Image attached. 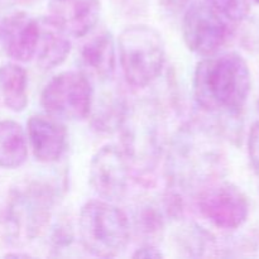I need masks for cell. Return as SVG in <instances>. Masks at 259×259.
<instances>
[{
	"mask_svg": "<svg viewBox=\"0 0 259 259\" xmlns=\"http://www.w3.org/2000/svg\"><path fill=\"white\" fill-rule=\"evenodd\" d=\"M27 139L37 161L53 163L67 148V129L62 120L55 116L35 114L28 120Z\"/></svg>",
	"mask_w": 259,
	"mask_h": 259,
	"instance_id": "8fae6325",
	"label": "cell"
},
{
	"mask_svg": "<svg viewBox=\"0 0 259 259\" xmlns=\"http://www.w3.org/2000/svg\"><path fill=\"white\" fill-rule=\"evenodd\" d=\"M161 3L168 9H181L189 3V0H161Z\"/></svg>",
	"mask_w": 259,
	"mask_h": 259,
	"instance_id": "4316f807",
	"label": "cell"
},
{
	"mask_svg": "<svg viewBox=\"0 0 259 259\" xmlns=\"http://www.w3.org/2000/svg\"><path fill=\"white\" fill-rule=\"evenodd\" d=\"M118 5L125 14H141L142 9L146 8L144 0H118Z\"/></svg>",
	"mask_w": 259,
	"mask_h": 259,
	"instance_id": "484cf974",
	"label": "cell"
},
{
	"mask_svg": "<svg viewBox=\"0 0 259 259\" xmlns=\"http://www.w3.org/2000/svg\"><path fill=\"white\" fill-rule=\"evenodd\" d=\"M3 48L14 62H29L34 58L39 37L38 18L25 12H14L3 19L0 27Z\"/></svg>",
	"mask_w": 259,
	"mask_h": 259,
	"instance_id": "7c38bea8",
	"label": "cell"
},
{
	"mask_svg": "<svg viewBox=\"0 0 259 259\" xmlns=\"http://www.w3.org/2000/svg\"><path fill=\"white\" fill-rule=\"evenodd\" d=\"M0 94L4 104L14 113H20L28 105V73L19 62L0 66Z\"/></svg>",
	"mask_w": 259,
	"mask_h": 259,
	"instance_id": "ac0fdd59",
	"label": "cell"
},
{
	"mask_svg": "<svg viewBox=\"0 0 259 259\" xmlns=\"http://www.w3.org/2000/svg\"><path fill=\"white\" fill-rule=\"evenodd\" d=\"M5 257H15V258H28L30 257V254H28V253H8V254H5Z\"/></svg>",
	"mask_w": 259,
	"mask_h": 259,
	"instance_id": "83f0119b",
	"label": "cell"
},
{
	"mask_svg": "<svg viewBox=\"0 0 259 259\" xmlns=\"http://www.w3.org/2000/svg\"><path fill=\"white\" fill-rule=\"evenodd\" d=\"M93 101V83L81 70L57 73L46 83L40 94L45 113L60 120L78 121L89 118Z\"/></svg>",
	"mask_w": 259,
	"mask_h": 259,
	"instance_id": "52a82bcc",
	"label": "cell"
},
{
	"mask_svg": "<svg viewBox=\"0 0 259 259\" xmlns=\"http://www.w3.org/2000/svg\"><path fill=\"white\" fill-rule=\"evenodd\" d=\"M119 132L129 166L141 172L153 169L164 146V125L157 106L146 100L129 104Z\"/></svg>",
	"mask_w": 259,
	"mask_h": 259,
	"instance_id": "5b68a950",
	"label": "cell"
},
{
	"mask_svg": "<svg viewBox=\"0 0 259 259\" xmlns=\"http://www.w3.org/2000/svg\"><path fill=\"white\" fill-rule=\"evenodd\" d=\"M242 45L249 52L259 51V20H249L244 28L242 37Z\"/></svg>",
	"mask_w": 259,
	"mask_h": 259,
	"instance_id": "cb8c5ba5",
	"label": "cell"
},
{
	"mask_svg": "<svg viewBox=\"0 0 259 259\" xmlns=\"http://www.w3.org/2000/svg\"><path fill=\"white\" fill-rule=\"evenodd\" d=\"M234 23L225 19L205 2L192 3L182 18L185 45L195 55L207 57L219 52L232 38Z\"/></svg>",
	"mask_w": 259,
	"mask_h": 259,
	"instance_id": "ba28073f",
	"label": "cell"
},
{
	"mask_svg": "<svg viewBox=\"0 0 259 259\" xmlns=\"http://www.w3.org/2000/svg\"><path fill=\"white\" fill-rule=\"evenodd\" d=\"M204 2L234 24L243 23L249 17V0H204Z\"/></svg>",
	"mask_w": 259,
	"mask_h": 259,
	"instance_id": "ffe728a7",
	"label": "cell"
},
{
	"mask_svg": "<svg viewBox=\"0 0 259 259\" xmlns=\"http://www.w3.org/2000/svg\"><path fill=\"white\" fill-rule=\"evenodd\" d=\"M250 89V70L237 52H218L202 57L195 68L194 95L197 106L218 121L239 116Z\"/></svg>",
	"mask_w": 259,
	"mask_h": 259,
	"instance_id": "6da1fadb",
	"label": "cell"
},
{
	"mask_svg": "<svg viewBox=\"0 0 259 259\" xmlns=\"http://www.w3.org/2000/svg\"><path fill=\"white\" fill-rule=\"evenodd\" d=\"M128 215L114 202L98 199L85 202L78 215V237L89 254L99 258L120 255L131 242Z\"/></svg>",
	"mask_w": 259,
	"mask_h": 259,
	"instance_id": "3957f363",
	"label": "cell"
},
{
	"mask_svg": "<svg viewBox=\"0 0 259 259\" xmlns=\"http://www.w3.org/2000/svg\"><path fill=\"white\" fill-rule=\"evenodd\" d=\"M27 158L28 139L24 129L15 120H0V167L19 168Z\"/></svg>",
	"mask_w": 259,
	"mask_h": 259,
	"instance_id": "e0dca14e",
	"label": "cell"
},
{
	"mask_svg": "<svg viewBox=\"0 0 259 259\" xmlns=\"http://www.w3.org/2000/svg\"><path fill=\"white\" fill-rule=\"evenodd\" d=\"M248 156L250 164L259 176V120L255 121L249 131L248 137Z\"/></svg>",
	"mask_w": 259,
	"mask_h": 259,
	"instance_id": "603a6c76",
	"label": "cell"
},
{
	"mask_svg": "<svg viewBox=\"0 0 259 259\" xmlns=\"http://www.w3.org/2000/svg\"><path fill=\"white\" fill-rule=\"evenodd\" d=\"M215 134V129L204 123L185 124L175 134L166 161L167 180L172 189L197 191L222 177L224 158Z\"/></svg>",
	"mask_w": 259,
	"mask_h": 259,
	"instance_id": "7a4b0ae2",
	"label": "cell"
},
{
	"mask_svg": "<svg viewBox=\"0 0 259 259\" xmlns=\"http://www.w3.org/2000/svg\"><path fill=\"white\" fill-rule=\"evenodd\" d=\"M133 258H143V259H158L163 258V253L159 250V248L154 244H142L141 247L134 250Z\"/></svg>",
	"mask_w": 259,
	"mask_h": 259,
	"instance_id": "d4e9b609",
	"label": "cell"
},
{
	"mask_svg": "<svg viewBox=\"0 0 259 259\" xmlns=\"http://www.w3.org/2000/svg\"><path fill=\"white\" fill-rule=\"evenodd\" d=\"M200 214L218 229L235 230L249 217V200L234 184L222 179L209 182L196 191Z\"/></svg>",
	"mask_w": 259,
	"mask_h": 259,
	"instance_id": "9c48e42d",
	"label": "cell"
},
{
	"mask_svg": "<svg viewBox=\"0 0 259 259\" xmlns=\"http://www.w3.org/2000/svg\"><path fill=\"white\" fill-rule=\"evenodd\" d=\"M254 2H255V3H257V4H259V0H254Z\"/></svg>",
	"mask_w": 259,
	"mask_h": 259,
	"instance_id": "f1b7e54d",
	"label": "cell"
},
{
	"mask_svg": "<svg viewBox=\"0 0 259 259\" xmlns=\"http://www.w3.org/2000/svg\"><path fill=\"white\" fill-rule=\"evenodd\" d=\"M56 192L42 181H30L12 190L4 211V230L13 244L37 239L47 230Z\"/></svg>",
	"mask_w": 259,
	"mask_h": 259,
	"instance_id": "277c9868",
	"label": "cell"
},
{
	"mask_svg": "<svg viewBox=\"0 0 259 259\" xmlns=\"http://www.w3.org/2000/svg\"><path fill=\"white\" fill-rule=\"evenodd\" d=\"M73 229L66 220H60L56 223L51 232V244L55 249H62L68 247L73 242Z\"/></svg>",
	"mask_w": 259,
	"mask_h": 259,
	"instance_id": "7402d4cb",
	"label": "cell"
},
{
	"mask_svg": "<svg viewBox=\"0 0 259 259\" xmlns=\"http://www.w3.org/2000/svg\"><path fill=\"white\" fill-rule=\"evenodd\" d=\"M48 17L70 37L81 38L95 29L101 14V0H50Z\"/></svg>",
	"mask_w": 259,
	"mask_h": 259,
	"instance_id": "4fadbf2b",
	"label": "cell"
},
{
	"mask_svg": "<svg viewBox=\"0 0 259 259\" xmlns=\"http://www.w3.org/2000/svg\"><path fill=\"white\" fill-rule=\"evenodd\" d=\"M39 37L35 50V63L42 70L58 67L67 60L71 52L70 35L58 27L50 17L38 18Z\"/></svg>",
	"mask_w": 259,
	"mask_h": 259,
	"instance_id": "9a60e30c",
	"label": "cell"
},
{
	"mask_svg": "<svg viewBox=\"0 0 259 259\" xmlns=\"http://www.w3.org/2000/svg\"><path fill=\"white\" fill-rule=\"evenodd\" d=\"M129 103L124 94L118 89H110L100 95L98 100L94 98L89 118L91 125L100 133L118 132L124 120Z\"/></svg>",
	"mask_w": 259,
	"mask_h": 259,
	"instance_id": "2e32d148",
	"label": "cell"
},
{
	"mask_svg": "<svg viewBox=\"0 0 259 259\" xmlns=\"http://www.w3.org/2000/svg\"><path fill=\"white\" fill-rule=\"evenodd\" d=\"M25 2H28V0H25Z\"/></svg>",
	"mask_w": 259,
	"mask_h": 259,
	"instance_id": "f546056e",
	"label": "cell"
},
{
	"mask_svg": "<svg viewBox=\"0 0 259 259\" xmlns=\"http://www.w3.org/2000/svg\"><path fill=\"white\" fill-rule=\"evenodd\" d=\"M80 48V63L82 72L99 82L113 80L116 70V47L111 32L101 29L90 33Z\"/></svg>",
	"mask_w": 259,
	"mask_h": 259,
	"instance_id": "5bb4252c",
	"label": "cell"
},
{
	"mask_svg": "<svg viewBox=\"0 0 259 259\" xmlns=\"http://www.w3.org/2000/svg\"><path fill=\"white\" fill-rule=\"evenodd\" d=\"M168 219L162 204L156 201L141 202L134 210L133 224L134 232L142 238V244H158L166 228Z\"/></svg>",
	"mask_w": 259,
	"mask_h": 259,
	"instance_id": "d6986e66",
	"label": "cell"
},
{
	"mask_svg": "<svg viewBox=\"0 0 259 259\" xmlns=\"http://www.w3.org/2000/svg\"><path fill=\"white\" fill-rule=\"evenodd\" d=\"M179 240L184 244L185 250L189 252L187 255L194 257L202 255V252L206 250L207 245L212 243L210 235L199 227H187Z\"/></svg>",
	"mask_w": 259,
	"mask_h": 259,
	"instance_id": "44dd1931",
	"label": "cell"
},
{
	"mask_svg": "<svg viewBox=\"0 0 259 259\" xmlns=\"http://www.w3.org/2000/svg\"><path fill=\"white\" fill-rule=\"evenodd\" d=\"M119 62L126 82L143 89L159 77L166 61L162 34L147 24L126 27L118 39Z\"/></svg>",
	"mask_w": 259,
	"mask_h": 259,
	"instance_id": "8992f818",
	"label": "cell"
},
{
	"mask_svg": "<svg viewBox=\"0 0 259 259\" xmlns=\"http://www.w3.org/2000/svg\"><path fill=\"white\" fill-rule=\"evenodd\" d=\"M131 166L121 148L114 144L103 146L93 156L89 167V181L103 200L118 202L125 197Z\"/></svg>",
	"mask_w": 259,
	"mask_h": 259,
	"instance_id": "30bf717a",
	"label": "cell"
}]
</instances>
